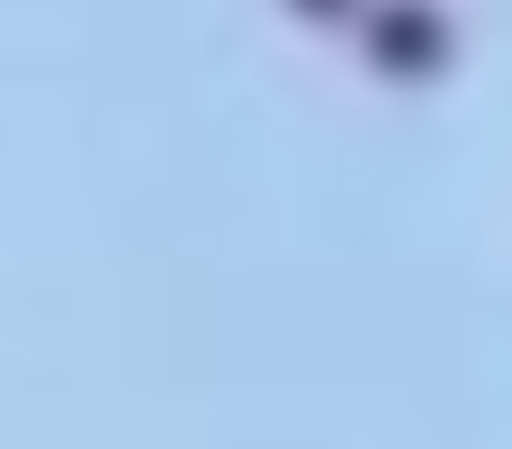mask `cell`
<instances>
[{"mask_svg": "<svg viewBox=\"0 0 512 449\" xmlns=\"http://www.w3.org/2000/svg\"><path fill=\"white\" fill-rule=\"evenodd\" d=\"M297 9H324V18H333V9H351V0H297Z\"/></svg>", "mask_w": 512, "mask_h": 449, "instance_id": "obj_2", "label": "cell"}, {"mask_svg": "<svg viewBox=\"0 0 512 449\" xmlns=\"http://www.w3.org/2000/svg\"><path fill=\"white\" fill-rule=\"evenodd\" d=\"M369 45H378L387 72H441L450 27H441V9H423V0H387V9L369 18Z\"/></svg>", "mask_w": 512, "mask_h": 449, "instance_id": "obj_1", "label": "cell"}]
</instances>
